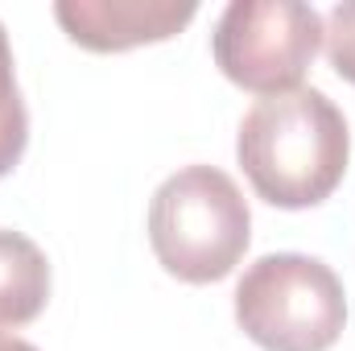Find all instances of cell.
Returning a JSON list of instances; mask_svg holds the SVG:
<instances>
[{
	"instance_id": "cell-1",
	"label": "cell",
	"mask_w": 355,
	"mask_h": 351,
	"mask_svg": "<svg viewBox=\"0 0 355 351\" xmlns=\"http://www.w3.org/2000/svg\"><path fill=\"white\" fill-rule=\"evenodd\" d=\"M236 157L252 190L285 211L318 207L347 174L352 128L318 87L257 99L240 124Z\"/></svg>"
},
{
	"instance_id": "cell-5",
	"label": "cell",
	"mask_w": 355,
	"mask_h": 351,
	"mask_svg": "<svg viewBox=\"0 0 355 351\" xmlns=\"http://www.w3.org/2000/svg\"><path fill=\"white\" fill-rule=\"evenodd\" d=\"M194 0H58L54 17L67 37L95 54H120L149 42H170L194 21Z\"/></svg>"
},
{
	"instance_id": "cell-7",
	"label": "cell",
	"mask_w": 355,
	"mask_h": 351,
	"mask_svg": "<svg viewBox=\"0 0 355 351\" xmlns=\"http://www.w3.org/2000/svg\"><path fill=\"white\" fill-rule=\"evenodd\" d=\"M29 145V112L17 87V67H12V46L0 25V178L12 174L21 153Z\"/></svg>"
},
{
	"instance_id": "cell-3",
	"label": "cell",
	"mask_w": 355,
	"mask_h": 351,
	"mask_svg": "<svg viewBox=\"0 0 355 351\" xmlns=\"http://www.w3.org/2000/svg\"><path fill=\"white\" fill-rule=\"evenodd\" d=\"M236 323L265 351H331L347 323V293L318 257L268 252L236 285Z\"/></svg>"
},
{
	"instance_id": "cell-6",
	"label": "cell",
	"mask_w": 355,
	"mask_h": 351,
	"mask_svg": "<svg viewBox=\"0 0 355 351\" xmlns=\"http://www.w3.org/2000/svg\"><path fill=\"white\" fill-rule=\"evenodd\" d=\"M50 302V261L21 236L0 228V331L33 323Z\"/></svg>"
},
{
	"instance_id": "cell-4",
	"label": "cell",
	"mask_w": 355,
	"mask_h": 351,
	"mask_svg": "<svg viewBox=\"0 0 355 351\" xmlns=\"http://www.w3.org/2000/svg\"><path fill=\"white\" fill-rule=\"evenodd\" d=\"M322 46V12L302 0H232L211 33L215 67L252 95L297 91Z\"/></svg>"
},
{
	"instance_id": "cell-8",
	"label": "cell",
	"mask_w": 355,
	"mask_h": 351,
	"mask_svg": "<svg viewBox=\"0 0 355 351\" xmlns=\"http://www.w3.org/2000/svg\"><path fill=\"white\" fill-rule=\"evenodd\" d=\"M322 42H327V58L335 67L339 79L355 83V0L335 4L322 21Z\"/></svg>"
},
{
	"instance_id": "cell-9",
	"label": "cell",
	"mask_w": 355,
	"mask_h": 351,
	"mask_svg": "<svg viewBox=\"0 0 355 351\" xmlns=\"http://www.w3.org/2000/svg\"><path fill=\"white\" fill-rule=\"evenodd\" d=\"M0 351H37L29 339H17V335H0Z\"/></svg>"
},
{
	"instance_id": "cell-2",
	"label": "cell",
	"mask_w": 355,
	"mask_h": 351,
	"mask_svg": "<svg viewBox=\"0 0 355 351\" xmlns=\"http://www.w3.org/2000/svg\"><path fill=\"white\" fill-rule=\"evenodd\" d=\"M252 240V211L236 178L215 166H186L170 174L149 203V244L157 264L186 281H223L244 261Z\"/></svg>"
}]
</instances>
